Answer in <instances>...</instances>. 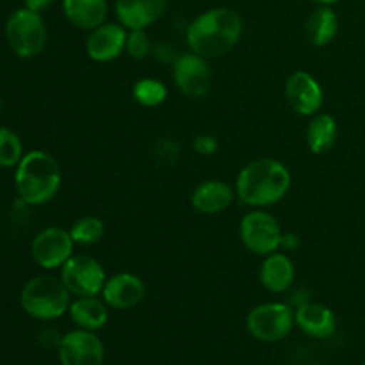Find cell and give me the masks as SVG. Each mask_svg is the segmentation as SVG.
I'll return each mask as SVG.
<instances>
[{
	"label": "cell",
	"instance_id": "cell-1",
	"mask_svg": "<svg viewBox=\"0 0 365 365\" xmlns=\"http://www.w3.org/2000/svg\"><path fill=\"white\" fill-rule=\"evenodd\" d=\"M242 36V18L230 7H214L189 24V50L205 59H217L235 48Z\"/></svg>",
	"mask_w": 365,
	"mask_h": 365
},
{
	"label": "cell",
	"instance_id": "cell-2",
	"mask_svg": "<svg viewBox=\"0 0 365 365\" xmlns=\"http://www.w3.org/2000/svg\"><path fill=\"white\" fill-rule=\"evenodd\" d=\"M292 184L291 171L284 163L260 157L246 164L235 180V195L245 205L266 209L285 198Z\"/></svg>",
	"mask_w": 365,
	"mask_h": 365
},
{
	"label": "cell",
	"instance_id": "cell-3",
	"mask_svg": "<svg viewBox=\"0 0 365 365\" xmlns=\"http://www.w3.org/2000/svg\"><path fill=\"white\" fill-rule=\"evenodd\" d=\"M59 163L45 150L27 152L14 168L16 192L29 205H45L61 189Z\"/></svg>",
	"mask_w": 365,
	"mask_h": 365
},
{
	"label": "cell",
	"instance_id": "cell-4",
	"mask_svg": "<svg viewBox=\"0 0 365 365\" xmlns=\"http://www.w3.org/2000/svg\"><path fill=\"white\" fill-rule=\"evenodd\" d=\"M20 305L32 319L56 321L70 310L71 294L61 278L39 274L24 285Z\"/></svg>",
	"mask_w": 365,
	"mask_h": 365
},
{
	"label": "cell",
	"instance_id": "cell-5",
	"mask_svg": "<svg viewBox=\"0 0 365 365\" xmlns=\"http://www.w3.org/2000/svg\"><path fill=\"white\" fill-rule=\"evenodd\" d=\"M6 39L14 56L20 59L38 57L48 41V31L41 13L27 7L13 11L6 21Z\"/></svg>",
	"mask_w": 365,
	"mask_h": 365
},
{
	"label": "cell",
	"instance_id": "cell-6",
	"mask_svg": "<svg viewBox=\"0 0 365 365\" xmlns=\"http://www.w3.org/2000/svg\"><path fill=\"white\" fill-rule=\"evenodd\" d=\"M294 324V309L282 302L257 305L246 317L248 334L259 342L284 341L291 334Z\"/></svg>",
	"mask_w": 365,
	"mask_h": 365
},
{
	"label": "cell",
	"instance_id": "cell-7",
	"mask_svg": "<svg viewBox=\"0 0 365 365\" xmlns=\"http://www.w3.org/2000/svg\"><path fill=\"white\" fill-rule=\"evenodd\" d=\"M239 237L250 253L266 257L282 248L284 230L273 214L255 209L242 216L239 223Z\"/></svg>",
	"mask_w": 365,
	"mask_h": 365
},
{
	"label": "cell",
	"instance_id": "cell-8",
	"mask_svg": "<svg viewBox=\"0 0 365 365\" xmlns=\"http://www.w3.org/2000/svg\"><path fill=\"white\" fill-rule=\"evenodd\" d=\"M61 280L66 285L71 296L86 298V296L102 294L107 274L102 264L95 257L78 253L61 267Z\"/></svg>",
	"mask_w": 365,
	"mask_h": 365
},
{
	"label": "cell",
	"instance_id": "cell-9",
	"mask_svg": "<svg viewBox=\"0 0 365 365\" xmlns=\"http://www.w3.org/2000/svg\"><path fill=\"white\" fill-rule=\"evenodd\" d=\"M73 246L70 230L63 227H48L32 239L31 255L41 269H61L73 257Z\"/></svg>",
	"mask_w": 365,
	"mask_h": 365
},
{
	"label": "cell",
	"instance_id": "cell-10",
	"mask_svg": "<svg viewBox=\"0 0 365 365\" xmlns=\"http://www.w3.org/2000/svg\"><path fill=\"white\" fill-rule=\"evenodd\" d=\"M173 81L182 95L189 98H205L212 88V68L209 59L191 50L178 56L173 64Z\"/></svg>",
	"mask_w": 365,
	"mask_h": 365
},
{
	"label": "cell",
	"instance_id": "cell-11",
	"mask_svg": "<svg viewBox=\"0 0 365 365\" xmlns=\"http://www.w3.org/2000/svg\"><path fill=\"white\" fill-rule=\"evenodd\" d=\"M57 353L61 365H102L106 359L103 342L98 335L82 328L63 335Z\"/></svg>",
	"mask_w": 365,
	"mask_h": 365
},
{
	"label": "cell",
	"instance_id": "cell-12",
	"mask_svg": "<svg viewBox=\"0 0 365 365\" xmlns=\"http://www.w3.org/2000/svg\"><path fill=\"white\" fill-rule=\"evenodd\" d=\"M285 98L296 114L312 118L323 109L324 91L312 73L298 70L285 82Z\"/></svg>",
	"mask_w": 365,
	"mask_h": 365
},
{
	"label": "cell",
	"instance_id": "cell-13",
	"mask_svg": "<svg viewBox=\"0 0 365 365\" xmlns=\"http://www.w3.org/2000/svg\"><path fill=\"white\" fill-rule=\"evenodd\" d=\"M127 36L128 31L120 21L118 24L106 21L89 31L88 38H86V53L95 63L116 61L127 50Z\"/></svg>",
	"mask_w": 365,
	"mask_h": 365
},
{
	"label": "cell",
	"instance_id": "cell-14",
	"mask_svg": "<svg viewBox=\"0 0 365 365\" xmlns=\"http://www.w3.org/2000/svg\"><path fill=\"white\" fill-rule=\"evenodd\" d=\"M145 282L134 273H116L107 277L102 289V299L109 309L130 310L145 299Z\"/></svg>",
	"mask_w": 365,
	"mask_h": 365
},
{
	"label": "cell",
	"instance_id": "cell-15",
	"mask_svg": "<svg viewBox=\"0 0 365 365\" xmlns=\"http://www.w3.org/2000/svg\"><path fill=\"white\" fill-rule=\"evenodd\" d=\"M168 0H116V18L127 31L148 29L164 14Z\"/></svg>",
	"mask_w": 365,
	"mask_h": 365
},
{
	"label": "cell",
	"instance_id": "cell-16",
	"mask_svg": "<svg viewBox=\"0 0 365 365\" xmlns=\"http://www.w3.org/2000/svg\"><path fill=\"white\" fill-rule=\"evenodd\" d=\"M237 198L235 187L228 185L227 182L217 180H203L195 187L191 195V205L196 212L205 214V216H216L227 210Z\"/></svg>",
	"mask_w": 365,
	"mask_h": 365
},
{
	"label": "cell",
	"instance_id": "cell-17",
	"mask_svg": "<svg viewBox=\"0 0 365 365\" xmlns=\"http://www.w3.org/2000/svg\"><path fill=\"white\" fill-rule=\"evenodd\" d=\"M296 327L312 339H328L337 330V317L327 305L305 302L294 309Z\"/></svg>",
	"mask_w": 365,
	"mask_h": 365
},
{
	"label": "cell",
	"instance_id": "cell-18",
	"mask_svg": "<svg viewBox=\"0 0 365 365\" xmlns=\"http://www.w3.org/2000/svg\"><path fill=\"white\" fill-rule=\"evenodd\" d=\"M296 278V266L285 253H269L264 257L259 271V280L267 292L282 294L287 291Z\"/></svg>",
	"mask_w": 365,
	"mask_h": 365
},
{
	"label": "cell",
	"instance_id": "cell-19",
	"mask_svg": "<svg viewBox=\"0 0 365 365\" xmlns=\"http://www.w3.org/2000/svg\"><path fill=\"white\" fill-rule=\"evenodd\" d=\"M66 20L81 31H93L106 24L109 4L107 0H63Z\"/></svg>",
	"mask_w": 365,
	"mask_h": 365
},
{
	"label": "cell",
	"instance_id": "cell-20",
	"mask_svg": "<svg viewBox=\"0 0 365 365\" xmlns=\"http://www.w3.org/2000/svg\"><path fill=\"white\" fill-rule=\"evenodd\" d=\"M68 314L75 327L89 331L102 330L109 321V307L103 299H98V296L75 298Z\"/></svg>",
	"mask_w": 365,
	"mask_h": 365
},
{
	"label": "cell",
	"instance_id": "cell-21",
	"mask_svg": "<svg viewBox=\"0 0 365 365\" xmlns=\"http://www.w3.org/2000/svg\"><path fill=\"white\" fill-rule=\"evenodd\" d=\"M339 138V125L334 116L327 113H317L310 118V123L307 127L305 139L307 146L316 155H323L328 150L334 148Z\"/></svg>",
	"mask_w": 365,
	"mask_h": 365
},
{
	"label": "cell",
	"instance_id": "cell-22",
	"mask_svg": "<svg viewBox=\"0 0 365 365\" xmlns=\"http://www.w3.org/2000/svg\"><path fill=\"white\" fill-rule=\"evenodd\" d=\"M305 34L310 45L319 46V48L330 45L339 34L337 13L330 6H321L307 18Z\"/></svg>",
	"mask_w": 365,
	"mask_h": 365
},
{
	"label": "cell",
	"instance_id": "cell-23",
	"mask_svg": "<svg viewBox=\"0 0 365 365\" xmlns=\"http://www.w3.org/2000/svg\"><path fill=\"white\" fill-rule=\"evenodd\" d=\"M132 96L143 107H159L168 100V86L160 78H139L132 88Z\"/></svg>",
	"mask_w": 365,
	"mask_h": 365
},
{
	"label": "cell",
	"instance_id": "cell-24",
	"mask_svg": "<svg viewBox=\"0 0 365 365\" xmlns=\"http://www.w3.org/2000/svg\"><path fill=\"white\" fill-rule=\"evenodd\" d=\"M103 234H106V225L96 216L78 217L70 228V235L73 242L81 246L96 245V242L102 241Z\"/></svg>",
	"mask_w": 365,
	"mask_h": 365
},
{
	"label": "cell",
	"instance_id": "cell-25",
	"mask_svg": "<svg viewBox=\"0 0 365 365\" xmlns=\"http://www.w3.org/2000/svg\"><path fill=\"white\" fill-rule=\"evenodd\" d=\"M20 135L7 127H0V168H16L24 157Z\"/></svg>",
	"mask_w": 365,
	"mask_h": 365
},
{
	"label": "cell",
	"instance_id": "cell-26",
	"mask_svg": "<svg viewBox=\"0 0 365 365\" xmlns=\"http://www.w3.org/2000/svg\"><path fill=\"white\" fill-rule=\"evenodd\" d=\"M125 52L135 61H143L150 56V52H152V41H150V36L146 34L145 29L128 31L127 50Z\"/></svg>",
	"mask_w": 365,
	"mask_h": 365
},
{
	"label": "cell",
	"instance_id": "cell-27",
	"mask_svg": "<svg viewBox=\"0 0 365 365\" xmlns=\"http://www.w3.org/2000/svg\"><path fill=\"white\" fill-rule=\"evenodd\" d=\"M192 150L202 157L216 155L220 150V143L212 134H200L192 139Z\"/></svg>",
	"mask_w": 365,
	"mask_h": 365
},
{
	"label": "cell",
	"instance_id": "cell-28",
	"mask_svg": "<svg viewBox=\"0 0 365 365\" xmlns=\"http://www.w3.org/2000/svg\"><path fill=\"white\" fill-rule=\"evenodd\" d=\"M25 7L31 11H36V13H41V11L48 9L53 4V0H24Z\"/></svg>",
	"mask_w": 365,
	"mask_h": 365
},
{
	"label": "cell",
	"instance_id": "cell-29",
	"mask_svg": "<svg viewBox=\"0 0 365 365\" xmlns=\"http://www.w3.org/2000/svg\"><path fill=\"white\" fill-rule=\"evenodd\" d=\"M299 246V237L291 232H284V237H282V248L284 250H296Z\"/></svg>",
	"mask_w": 365,
	"mask_h": 365
},
{
	"label": "cell",
	"instance_id": "cell-30",
	"mask_svg": "<svg viewBox=\"0 0 365 365\" xmlns=\"http://www.w3.org/2000/svg\"><path fill=\"white\" fill-rule=\"evenodd\" d=\"M312 2H316V4H321V6H331V4L339 2V0H312Z\"/></svg>",
	"mask_w": 365,
	"mask_h": 365
},
{
	"label": "cell",
	"instance_id": "cell-31",
	"mask_svg": "<svg viewBox=\"0 0 365 365\" xmlns=\"http://www.w3.org/2000/svg\"><path fill=\"white\" fill-rule=\"evenodd\" d=\"M0 114H2V102H0Z\"/></svg>",
	"mask_w": 365,
	"mask_h": 365
},
{
	"label": "cell",
	"instance_id": "cell-32",
	"mask_svg": "<svg viewBox=\"0 0 365 365\" xmlns=\"http://www.w3.org/2000/svg\"><path fill=\"white\" fill-rule=\"evenodd\" d=\"M314 365H319V364H314Z\"/></svg>",
	"mask_w": 365,
	"mask_h": 365
},
{
	"label": "cell",
	"instance_id": "cell-33",
	"mask_svg": "<svg viewBox=\"0 0 365 365\" xmlns=\"http://www.w3.org/2000/svg\"><path fill=\"white\" fill-rule=\"evenodd\" d=\"M364 365H365V362H364Z\"/></svg>",
	"mask_w": 365,
	"mask_h": 365
}]
</instances>
